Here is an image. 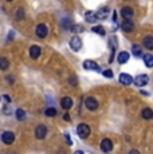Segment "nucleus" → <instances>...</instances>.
<instances>
[{"mask_svg":"<svg viewBox=\"0 0 153 154\" xmlns=\"http://www.w3.org/2000/svg\"><path fill=\"white\" fill-rule=\"evenodd\" d=\"M83 69L85 70H92V71H101V69H99V66L95 63L94 60H85L83 62Z\"/></svg>","mask_w":153,"mask_h":154,"instance_id":"6","label":"nucleus"},{"mask_svg":"<svg viewBox=\"0 0 153 154\" xmlns=\"http://www.w3.org/2000/svg\"><path fill=\"white\" fill-rule=\"evenodd\" d=\"M2 140L5 145H12L14 141H15V134L12 131H4L2 134Z\"/></svg>","mask_w":153,"mask_h":154,"instance_id":"4","label":"nucleus"},{"mask_svg":"<svg viewBox=\"0 0 153 154\" xmlns=\"http://www.w3.org/2000/svg\"><path fill=\"white\" fill-rule=\"evenodd\" d=\"M16 118H17L19 121L26 119V111L22 110V109H17V110H16Z\"/></svg>","mask_w":153,"mask_h":154,"instance_id":"25","label":"nucleus"},{"mask_svg":"<svg viewBox=\"0 0 153 154\" xmlns=\"http://www.w3.org/2000/svg\"><path fill=\"white\" fill-rule=\"evenodd\" d=\"M118 81H120V83H122L123 86H129L133 83V78H132L129 74H120Z\"/></svg>","mask_w":153,"mask_h":154,"instance_id":"9","label":"nucleus"},{"mask_svg":"<svg viewBox=\"0 0 153 154\" xmlns=\"http://www.w3.org/2000/svg\"><path fill=\"white\" fill-rule=\"evenodd\" d=\"M113 20H114V22H117V14L116 12L113 14Z\"/></svg>","mask_w":153,"mask_h":154,"instance_id":"34","label":"nucleus"},{"mask_svg":"<svg viewBox=\"0 0 153 154\" xmlns=\"http://www.w3.org/2000/svg\"><path fill=\"white\" fill-rule=\"evenodd\" d=\"M148 82H149V78H148V75H146V74L137 75L136 78L133 79V83L136 85V86H138V87H142V86L148 85Z\"/></svg>","mask_w":153,"mask_h":154,"instance_id":"2","label":"nucleus"},{"mask_svg":"<svg viewBox=\"0 0 153 154\" xmlns=\"http://www.w3.org/2000/svg\"><path fill=\"white\" fill-rule=\"evenodd\" d=\"M71 29H73L74 32H82V31H83V27H82L81 24H78V26H74V27H73Z\"/></svg>","mask_w":153,"mask_h":154,"instance_id":"29","label":"nucleus"},{"mask_svg":"<svg viewBox=\"0 0 153 154\" xmlns=\"http://www.w3.org/2000/svg\"><path fill=\"white\" fill-rule=\"evenodd\" d=\"M3 98L5 99V102H7V103H11V98H10V97H8V95H4V97H3Z\"/></svg>","mask_w":153,"mask_h":154,"instance_id":"31","label":"nucleus"},{"mask_svg":"<svg viewBox=\"0 0 153 154\" xmlns=\"http://www.w3.org/2000/svg\"><path fill=\"white\" fill-rule=\"evenodd\" d=\"M7 2H12V0H7Z\"/></svg>","mask_w":153,"mask_h":154,"instance_id":"36","label":"nucleus"},{"mask_svg":"<svg viewBox=\"0 0 153 154\" xmlns=\"http://www.w3.org/2000/svg\"><path fill=\"white\" fill-rule=\"evenodd\" d=\"M35 32H36V35L39 38H46L47 36V32H48V29H47V26L46 24H39L35 29Z\"/></svg>","mask_w":153,"mask_h":154,"instance_id":"11","label":"nucleus"},{"mask_svg":"<svg viewBox=\"0 0 153 154\" xmlns=\"http://www.w3.org/2000/svg\"><path fill=\"white\" fill-rule=\"evenodd\" d=\"M141 117H142L144 119H152L153 118V110L149 109V107L144 109V110L141 111Z\"/></svg>","mask_w":153,"mask_h":154,"instance_id":"19","label":"nucleus"},{"mask_svg":"<svg viewBox=\"0 0 153 154\" xmlns=\"http://www.w3.org/2000/svg\"><path fill=\"white\" fill-rule=\"evenodd\" d=\"M63 27H66L64 29H71V28H73V26H71V20L67 19V22L64 20V22H63Z\"/></svg>","mask_w":153,"mask_h":154,"instance_id":"28","label":"nucleus"},{"mask_svg":"<svg viewBox=\"0 0 153 154\" xmlns=\"http://www.w3.org/2000/svg\"><path fill=\"white\" fill-rule=\"evenodd\" d=\"M45 114L47 115V117H55V115H57V110H55L54 107H48L45 111Z\"/></svg>","mask_w":153,"mask_h":154,"instance_id":"26","label":"nucleus"},{"mask_svg":"<svg viewBox=\"0 0 153 154\" xmlns=\"http://www.w3.org/2000/svg\"><path fill=\"white\" fill-rule=\"evenodd\" d=\"M132 54L134 56H141L142 55V50H141V47L138 46V44H134L133 47H132Z\"/></svg>","mask_w":153,"mask_h":154,"instance_id":"24","label":"nucleus"},{"mask_svg":"<svg viewBox=\"0 0 153 154\" xmlns=\"http://www.w3.org/2000/svg\"><path fill=\"white\" fill-rule=\"evenodd\" d=\"M61 106L64 110H70V109L73 107V99L70 98V97H64V98H62V100H61Z\"/></svg>","mask_w":153,"mask_h":154,"instance_id":"12","label":"nucleus"},{"mask_svg":"<svg viewBox=\"0 0 153 154\" xmlns=\"http://www.w3.org/2000/svg\"><path fill=\"white\" fill-rule=\"evenodd\" d=\"M24 17V11H23L22 7H17L15 10V19L16 20H22Z\"/></svg>","mask_w":153,"mask_h":154,"instance_id":"22","label":"nucleus"},{"mask_svg":"<svg viewBox=\"0 0 153 154\" xmlns=\"http://www.w3.org/2000/svg\"><path fill=\"white\" fill-rule=\"evenodd\" d=\"M70 47H71L74 51H79L82 47V39L78 36V35H75V36L71 38V40H70Z\"/></svg>","mask_w":153,"mask_h":154,"instance_id":"3","label":"nucleus"},{"mask_svg":"<svg viewBox=\"0 0 153 154\" xmlns=\"http://www.w3.org/2000/svg\"><path fill=\"white\" fill-rule=\"evenodd\" d=\"M93 32L101 35V36H105V34H106V31H105V28L102 27V26H94V27H93Z\"/></svg>","mask_w":153,"mask_h":154,"instance_id":"23","label":"nucleus"},{"mask_svg":"<svg viewBox=\"0 0 153 154\" xmlns=\"http://www.w3.org/2000/svg\"><path fill=\"white\" fill-rule=\"evenodd\" d=\"M85 105H86V107L89 109V110H97L98 109V102H97L95 98H93V97H89V98H86V100H85Z\"/></svg>","mask_w":153,"mask_h":154,"instance_id":"5","label":"nucleus"},{"mask_svg":"<svg viewBox=\"0 0 153 154\" xmlns=\"http://www.w3.org/2000/svg\"><path fill=\"white\" fill-rule=\"evenodd\" d=\"M121 15L122 17H125V20H130V17H133L134 11L132 7H123L121 10Z\"/></svg>","mask_w":153,"mask_h":154,"instance_id":"10","label":"nucleus"},{"mask_svg":"<svg viewBox=\"0 0 153 154\" xmlns=\"http://www.w3.org/2000/svg\"><path fill=\"white\" fill-rule=\"evenodd\" d=\"M76 133H78L79 138H82V140L87 138L89 137V134H90L89 125H86V123H81V125H78V127H76Z\"/></svg>","mask_w":153,"mask_h":154,"instance_id":"1","label":"nucleus"},{"mask_svg":"<svg viewBox=\"0 0 153 154\" xmlns=\"http://www.w3.org/2000/svg\"><path fill=\"white\" fill-rule=\"evenodd\" d=\"M102 74H104L105 78H113V71L111 70H105L102 71Z\"/></svg>","mask_w":153,"mask_h":154,"instance_id":"27","label":"nucleus"},{"mask_svg":"<svg viewBox=\"0 0 153 154\" xmlns=\"http://www.w3.org/2000/svg\"><path fill=\"white\" fill-rule=\"evenodd\" d=\"M40 55V47L39 46H31L30 48V56L32 59H38Z\"/></svg>","mask_w":153,"mask_h":154,"instance_id":"17","label":"nucleus"},{"mask_svg":"<svg viewBox=\"0 0 153 154\" xmlns=\"http://www.w3.org/2000/svg\"><path fill=\"white\" fill-rule=\"evenodd\" d=\"M129 52H126V51H121L118 55H117V60H118V63L120 64H123V63H126V62L129 60Z\"/></svg>","mask_w":153,"mask_h":154,"instance_id":"14","label":"nucleus"},{"mask_svg":"<svg viewBox=\"0 0 153 154\" xmlns=\"http://www.w3.org/2000/svg\"><path fill=\"white\" fill-rule=\"evenodd\" d=\"M129 154H140V152H138V150H130Z\"/></svg>","mask_w":153,"mask_h":154,"instance_id":"33","label":"nucleus"},{"mask_svg":"<svg viewBox=\"0 0 153 154\" xmlns=\"http://www.w3.org/2000/svg\"><path fill=\"white\" fill-rule=\"evenodd\" d=\"M74 154H83V152H81V150H76V152Z\"/></svg>","mask_w":153,"mask_h":154,"instance_id":"35","label":"nucleus"},{"mask_svg":"<svg viewBox=\"0 0 153 154\" xmlns=\"http://www.w3.org/2000/svg\"><path fill=\"white\" fill-rule=\"evenodd\" d=\"M144 46H145L148 50H153V36L152 35L145 36V39H144Z\"/></svg>","mask_w":153,"mask_h":154,"instance_id":"20","label":"nucleus"},{"mask_svg":"<svg viewBox=\"0 0 153 154\" xmlns=\"http://www.w3.org/2000/svg\"><path fill=\"white\" fill-rule=\"evenodd\" d=\"M8 66H10V60L7 58H0V70L2 71L7 70Z\"/></svg>","mask_w":153,"mask_h":154,"instance_id":"21","label":"nucleus"},{"mask_svg":"<svg viewBox=\"0 0 153 154\" xmlns=\"http://www.w3.org/2000/svg\"><path fill=\"white\" fill-rule=\"evenodd\" d=\"M85 19H86L87 23H95L97 22V12H94V11H87L86 14H85Z\"/></svg>","mask_w":153,"mask_h":154,"instance_id":"13","label":"nucleus"},{"mask_svg":"<svg viewBox=\"0 0 153 154\" xmlns=\"http://www.w3.org/2000/svg\"><path fill=\"white\" fill-rule=\"evenodd\" d=\"M121 28H122V31H125V32H130V31H133L134 24L130 20H123L121 23Z\"/></svg>","mask_w":153,"mask_h":154,"instance_id":"16","label":"nucleus"},{"mask_svg":"<svg viewBox=\"0 0 153 154\" xmlns=\"http://www.w3.org/2000/svg\"><path fill=\"white\" fill-rule=\"evenodd\" d=\"M142 59H144L145 66L149 67V69H152L153 67V56L151 54H145V55H142Z\"/></svg>","mask_w":153,"mask_h":154,"instance_id":"18","label":"nucleus"},{"mask_svg":"<svg viewBox=\"0 0 153 154\" xmlns=\"http://www.w3.org/2000/svg\"><path fill=\"white\" fill-rule=\"evenodd\" d=\"M46 133H47V129L45 125H38L36 129H35V135H36L38 140H43L46 137Z\"/></svg>","mask_w":153,"mask_h":154,"instance_id":"8","label":"nucleus"},{"mask_svg":"<svg viewBox=\"0 0 153 154\" xmlns=\"http://www.w3.org/2000/svg\"><path fill=\"white\" fill-rule=\"evenodd\" d=\"M63 119H64V121H70V115L67 114V112H66V114L63 115Z\"/></svg>","mask_w":153,"mask_h":154,"instance_id":"32","label":"nucleus"},{"mask_svg":"<svg viewBox=\"0 0 153 154\" xmlns=\"http://www.w3.org/2000/svg\"><path fill=\"white\" fill-rule=\"evenodd\" d=\"M64 138L67 140V142H69V145H71V140H70V135H69V134H64Z\"/></svg>","mask_w":153,"mask_h":154,"instance_id":"30","label":"nucleus"},{"mask_svg":"<svg viewBox=\"0 0 153 154\" xmlns=\"http://www.w3.org/2000/svg\"><path fill=\"white\" fill-rule=\"evenodd\" d=\"M109 12L110 11H109L108 7H102L97 11V17L98 19H106V17H109Z\"/></svg>","mask_w":153,"mask_h":154,"instance_id":"15","label":"nucleus"},{"mask_svg":"<svg viewBox=\"0 0 153 154\" xmlns=\"http://www.w3.org/2000/svg\"><path fill=\"white\" fill-rule=\"evenodd\" d=\"M101 150L104 153L111 152V150H113V142L109 140V138H105V140L101 142Z\"/></svg>","mask_w":153,"mask_h":154,"instance_id":"7","label":"nucleus"}]
</instances>
